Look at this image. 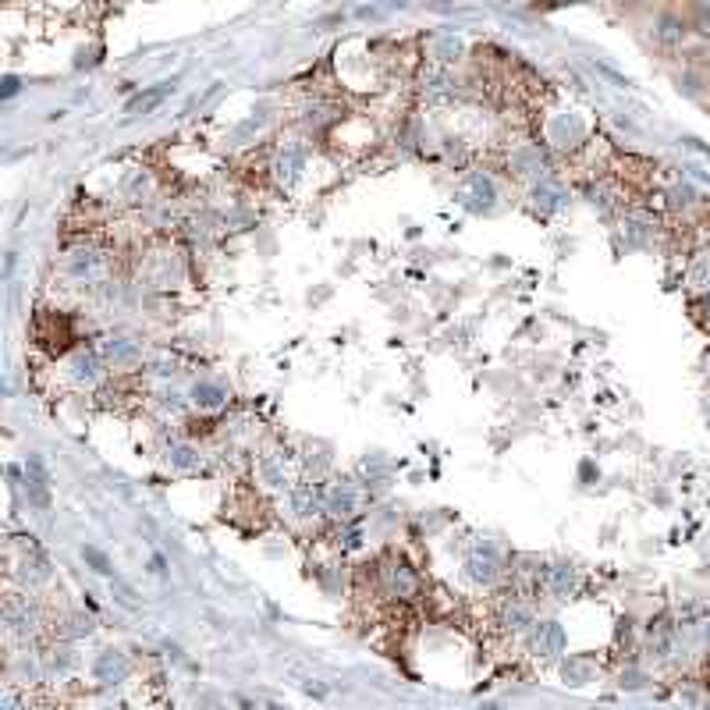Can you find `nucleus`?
<instances>
[{
  "instance_id": "obj_1",
  "label": "nucleus",
  "mask_w": 710,
  "mask_h": 710,
  "mask_svg": "<svg viewBox=\"0 0 710 710\" xmlns=\"http://www.w3.org/2000/svg\"><path fill=\"white\" fill-rule=\"evenodd\" d=\"M657 40L664 43V47H675V43H682L685 40V22H678V18H660V29H657Z\"/></svg>"
},
{
  "instance_id": "obj_2",
  "label": "nucleus",
  "mask_w": 710,
  "mask_h": 710,
  "mask_svg": "<svg viewBox=\"0 0 710 710\" xmlns=\"http://www.w3.org/2000/svg\"><path fill=\"white\" fill-rule=\"evenodd\" d=\"M86 558H89V561H93V565H96L100 572H110V568H107V558H100L96 551H86Z\"/></svg>"
}]
</instances>
